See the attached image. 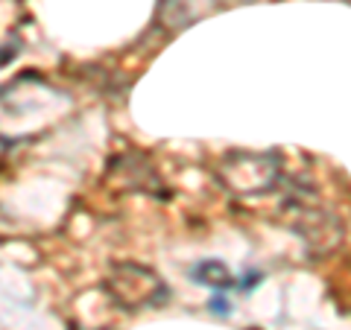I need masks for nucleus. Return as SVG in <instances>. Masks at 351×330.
<instances>
[{"label":"nucleus","mask_w":351,"mask_h":330,"mask_svg":"<svg viewBox=\"0 0 351 330\" xmlns=\"http://www.w3.org/2000/svg\"><path fill=\"white\" fill-rule=\"evenodd\" d=\"M217 179L237 196H263L281 179V158L276 152L234 149L217 164Z\"/></svg>","instance_id":"f257e3e1"},{"label":"nucleus","mask_w":351,"mask_h":330,"mask_svg":"<svg viewBox=\"0 0 351 330\" xmlns=\"http://www.w3.org/2000/svg\"><path fill=\"white\" fill-rule=\"evenodd\" d=\"M103 290L117 307L126 310H144V307H161L167 301V287L152 269L141 263H114L106 275Z\"/></svg>","instance_id":"f03ea898"},{"label":"nucleus","mask_w":351,"mask_h":330,"mask_svg":"<svg viewBox=\"0 0 351 330\" xmlns=\"http://www.w3.org/2000/svg\"><path fill=\"white\" fill-rule=\"evenodd\" d=\"M191 278L202 287H214V290H228L234 283L232 269L226 266L223 260H202L191 269Z\"/></svg>","instance_id":"7ed1b4c3"},{"label":"nucleus","mask_w":351,"mask_h":330,"mask_svg":"<svg viewBox=\"0 0 351 330\" xmlns=\"http://www.w3.org/2000/svg\"><path fill=\"white\" fill-rule=\"evenodd\" d=\"M208 304H211V310H214V313H223V316L232 313V307H228V301H226V299H219V295H214V299L208 301Z\"/></svg>","instance_id":"20e7f679"},{"label":"nucleus","mask_w":351,"mask_h":330,"mask_svg":"<svg viewBox=\"0 0 351 330\" xmlns=\"http://www.w3.org/2000/svg\"><path fill=\"white\" fill-rule=\"evenodd\" d=\"M15 56H18V47H0V68H6Z\"/></svg>","instance_id":"39448f33"},{"label":"nucleus","mask_w":351,"mask_h":330,"mask_svg":"<svg viewBox=\"0 0 351 330\" xmlns=\"http://www.w3.org/2000/svg\"><path fill=\"white\" fill-rule=\"evenodd\" d=\"M219 3H223V0H219ZM232 3H252V0H232Z\"/></svg>","instance_id":"423d86ee"}]
</instances>
